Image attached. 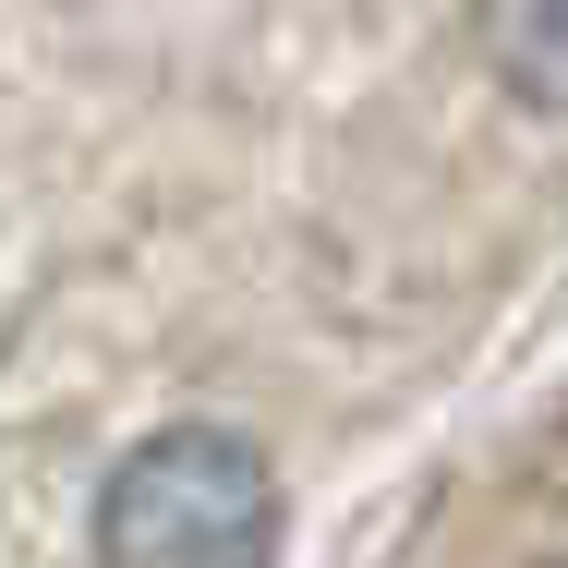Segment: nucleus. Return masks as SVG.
<instances>
[{"mask_svg":"<svg viewBox=\"0 0 568 568\" xmlns=\"http://www.w3.org/2000/svg\"><path fill=\"white\" fill-rule=\"evenodd\" d=\"M266 545H278V484L219 424L133 448L98 496V568H266Z\"/></svg>","mask_w":568,"mask_h":568,"instance_id":"1","label":"nucleus"},{"mask_svg":"<svg viewBox=\"0 0 568 568\" xmlns=\"http://www.w3.org/2000/svg\"><path fill=\"white\" fill-rule=\"evenodd\" d=\"M484 49H496V73H508L532 110H557V73H568V49H557V0H484Z\"/></svg>","mask_w":568,"mask_h":568,"instance_id":"2","label":"nucleus"}]
</instances>
